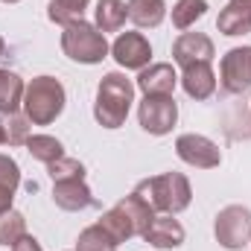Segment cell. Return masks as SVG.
<instances>
[{
	"label": "cell",
	"instance_id": "ffe728a7",
	"mask_svg": "<svg viewBox=\"0 0 251 251\" xmlns=\"http://www.w3.org/2000/svg\"><path fill=\"white\" fill-rule=\"evenodd\" d=\"M24 146H26V152H29L35 161H41V164H53V161L64 158V146L56 137H50V134H29Z\"/></svg>",
	"mask_w": 251,
	"mask_h": 251
},
{
	"label": "cell",
	"instance_id": "3957f363",
	"mask_svg": "<svg viewBox=\"0 0 251 251\" xmlns=\"http://www.w3.org/2000/svg\"><path fill=\"white\" fill-rule=\"evenodd\" d=\"M134 193L140 199H146L155 210L161 213H181L187 210L190 201H193V190H190V181L187 176L181 173H164V176H155V178H146L140 181Z\"/></svg>",
	"mask_w": 251,
	"mask_h": 251
},
{
	"label": "cell",
	"instance_id": "d6986e66",
	"mask_svg": "<svg viewBox=\"0 0 251 251\" xmlns=\"http://www.w3.org/2000/svg\"><path fill=\"white\" fill-rule=\"evenodd\" d=\"M128 18V6L123 0H97V29L100 32H120Z\"/></svg>",
	"mask_w": 251,
	"mask_h": 251
},
{
	"label": "cell",
	"instance_id": "7402d4cb",
	"mask_svg": "<svg viewBox=\"0 0 251 251\" xmlns=\"http://www.w3.org/2000/svg\"><path fill=\"white\" fill-rule=\"evenodd\" d=\"M97 225H100V228H102V231H105V234H108V237L117 243V246H123L126 240H131V237H134V228H131V222L126 219V213L117 207V204H114L108 213H102V219H100Z\"/></svg>",
	"mask_w": 251,
	"mask_h": 251
},
{
	"label": "cell",
	"instance_id": "5b68a950",
	"mask_svg": "<svg viewBox=\"0 0 251 251\" xmlns=\"http://www.w3.org/2000/svg\"><path fill=\"white\" fill-rule=\"evenodd\" d=\"M213 234L216 243L228 251H237L243 246H249L251 240V210L243 204H228L216 213L213 222Z\"/></svg>",
	"mask_w": 251,
	"mask_h": 251
},
{
	"label": "cell",
	"instance_id": "9a60e30c",
	"mask_svg": "<svg viewBox=\"0 0 251 251\" xmlns=\"http://www.w3.org/2000/svg\"><path fill=\"white\" fill-rule=\"evenodd\" d=\"M181 85H184L187 97H193V100H207L216 91V73H213V67L207 62L190 64V67H184V73H181Z\"/></svg>",
	"mask_w": 251,
	"mask_h": 251
},
{
	"label": "cell",
	"instance_id": "e0dca14e",
	"mask_svg": "<svg viewBox=\"0 0 251 251\" xmlns=\"http://www.w3.org/2000/svg\"><path fill=\"white\" fill-rule=\"evenodd\" d=\"M24 79L15 70H0V114H18L24 105Z\"/></svg>",
	"mask_w": 251,
	"mask_h": 251
},
{
	"label": "cell",
	"instance_id": "4316f807",
	"mask_svg": "<svg viewBox=\"0 0 251 251\" xmlns=\"http://www.w3.org/2000/svg\"><path fill=\"white\" fill-rule=\"evenodd\" d=\"M6 143H12V146H21V143H26V137H29V120L26 117H21V114H6Z\"/></svg>",
	"mask_w": 251,
	"mask_h": 251
},
{
	"label": "cell",
	"instance_id": "2e32d148",
	"mask_svg": "<svg viewBox=\"0 0 251 251\" xmlns=\"http://www.w3.org/2000/svg\"><path fill=\"white\" fill-rule=\"evenodd\" d=\"M117 207L126 213V219L131 222V228H134V237H143L146 231H149V225H152V219L158 216L155 213V207L146 201V199H140L137 193H131V196H126L117 201Z\"/></svg>",
	"mask_w": 251,
	"mask_h": 251
},
{
	"label": "cell",
	"instance_id": "52a82bcc",
	"mask_svg": "<svg viewBox=\"0 0 251 251\" xmlns=\"http://www.w3.org/2000/svg\"><path fill=\"white\" fill-rule=\"evenodd\" d=\"M176 152H178V158H181L184 164L199 167V170H213V167L222 164V152H219V146H216L210 137L196 134V131L181 134V137L176 140Z\"/></svg>",
	"mask_w": 251,
	"mask_h": 251
},
{
	"label": "cell",
	"instance_id": "83f0119b",
	"mask_svg": "<svg viewBox=\"0 0 251 251\" xmlns=\"http://www.w3.org/2000/svg\"><path fill=\"white\" fill-rule=\"evenodd\" d=\"M0 184L9 190H15L21 184V170H18V164L9 155H0Z\"/></svg>",
	"mask_w": 251,
	"mask_h": 251
},
{
	"label": "cell",
	"instance_id": "5bb4252c",
	"mask_svg": "<svg viewBox=\"0 0 251 251\" xmlns=\"http://www.w3.org/2000/svg\"><path fill=\"white\" fill-rule=\"evenodd\" d=\"M178 85V76L173 70V64L167 62H158V64H149L140 70L137 76V88L149 97V94H173Z\"/></svg>",
	"mask_w": 251,
	"mask_h": 251
},
{
	"label": "cell",
	"instance_id": "f1b7e54d",
	"mask_svg": "<svg viewBox=\"0 0 251 251\" xmlns=\"http://www.w3.org/2000/svg\"><path fill=\"white\" fill-rule=\"evenodd\" d=\"M12 251H41V243L35 240V237H29V234H24L15 246H12Z\"/></svg>",
	"mask_w": 251,
	"mask_h": 251
},
{
	"label": "cell",
	"instance_id": "7c38bea8",
	"mask_svg": "<svg viewBox=\"0 0 251 251\" xmlns=\"http://www.w3.org/2000/svg\"><path fill=\"white\" fill-rule=\"evenodd\" d=\"M53 201L62 210H85L94 204V196L85 184V178H67V181H53Z\"/></svg>",
	"mask_w": 251,
	"mask_h": 251
},
{
	"label": "cell",
	"instance_id": "30bf717a",
	"mask_svg": "<svg viewBox=\"0 0 251 251\" xmlns=\"http://www.w3.org/2000/svg\"><path fill=\"white\" fill-rule=\"evenodd\" d=\"M216 56V47L213 41L204 35V32H181L173 44V59L181 64V67H190V64H201Z\"/></svg>",
	"mask_w": 251,
	"mask_h": 251
},
{
	"label": "cell",
	"instance_id": "44dd1931",
	"mask_svg": "<svg viewBox=\"0 0 251 251\" xmlns=\"http://www.w3.org/2000/svg\"><path fill=\"white\" fill-rule=\"evenodd\" d=\"M88 3H91V0H50V6H47V18H50L53 24L70 26V24L82 21Z\"/></svg>",
	"mask_w": 251,
	"mask_h": 251
},
{
	"label": "cell",
	"instance_id": "4fadbf2b",
	"mask_svg": "<svg viewBox=\"0 0 251 251\" xmlns=\"http://www.w3.org/2000/svg\"><path fill=\"white\" fill-rule=\"evenodd\" d=\"M216 26L222 35H249L251 32V0H228V6L219 12Z\"/></svg>",
	"mask_w": 251,
	"mask_h": 251
},
{
	"label": "cell",
	"instance_id": "7a4b0ae2",
	"mask_svg": "<svg viewBox=\"0 0 251 251\" xmlns=\"http://www.w3.org/2000/svg\"><path fill=\"white\" fill-rule=\"evenodd\" d=\"M67 94L56 76H35L24 91V117L32 126H50L64 111Z\"/></svg>",
	"mask_w": 251,
	"mask_h": 251
},
{
	"label": "cell",
	"instance_id": "1f68e13d",
	"mask_svg": "<svg viewBox=\"0 0 251 251\" xmlns=\"http://www.w3.org/2000/svg\"><path fill=\"white\" fill-rule=\"evenodd\" d=\"M3 53H6V44H3V38H0V59H3Z\"/></svg>",
	"mask_w": 251,
	"mask_h": 251
},
{
	"label": "cell",
	"instance_id": "8992f818",
	"mask_svg": "<svg viewBox=\"0 0 251 251\" xmlns=\"http://www.w3.org/2000/svg\"><path fill=\"white\" fill-rule=\"evenodd\" d=\"M137 120L143 126V131L149 134H170L173 126L178 120V105L170 94H149L143 97L140 108H137Z\"/></svg>",
	"mask_w": 251,
	"mask_h": 251
},
{
	"label": "cell",
	"instance_id": "cb8c5ba5",
	"mask_svg": "<svg viewBox=\"0 0 251 251\" xmlns=\"http://www.w3.org/2000/svg\"><path fill=\"white\" fill-rule=\"evenodd\" d=\"M26 234V216L18 210L0 213V246H15Z\"/></svg>",
	"mask_w": 251,
	"mask_h": 251
},
{
	"label": "cell",
	"instance_id": "4dcf8cb0",
	"mask_svg": "<svg viewBox=\"0 0 251 251\" xmlns=\"http://www.w3.org/2000/svg\"><path fill=\"white\" fill-rule=\"evenodd\" d=\"M0 143H6V126H3V120H0Z\"/></svg>",
	"mask_w": 251,
	"mask_h": 251
},
{
	"label": "cell",
	"instance_id": "ac0fdd59",
	"mask_svg": "<svg viewBox=\"0 0 251 251\" xmlns=\"http://www.w3.org/2000/svg\"><path fill=\"white\" fill-rule=\"evenodd\" d=\"M128 21H134L143 29H152L164 21L167 15V3L164 0H128Z\"/></svg>",
	"mask_w": 251,
	"mask_h": 251
},
{
	"label": "cell",
	"instance_id": "8fae6325",
	"mask_svg": "<svg viewBox=\"0 0 251 251\" xmlns=\"http://www.w3.org/2000/svg\"><path fill=\"white\" fill-rule=\"evenodd\" d=\"M143 240L155 249H178L184 243V225L178 219H173V213H161V216L152 219Z\"/></svg>",
	"mask_w": 251,
	"mask_h": 251
},
{
	"label": "cell",
	"instance_id": "9c48e42d",
	"mask_svg": "<svg viewBox=\"0 0 251 251\" xmlns=\"http://www.w3.org/2000/svg\"><path fill=\"white\" fill-rule=\"evenodd\" d=\"M111 56L126 70H143L149 64V59H152V47H149V41L140 32H123L111 44Z\"/></svg>",
	"mask_w": 251,
	"mask_h": 251
},
{
	"label": "cell",
	"instance_id": "d4e9b609",
	"mask_svg": "<svg viewBox=\"0 0 251 251\" xmlns=\"http://www.w3.org/2000/svg\"><path fill=\"white\" fill-rule=\"evenodd\" d=\"M76 251H117V243L100 228V225H91L79 234L76 240Z\"/></svg>",
	"mask_w": 251,
	"mask_h": 251
},
{
	"label": "cell",
	"instance_id": "f546056e",
	"mask_svg": "<svg viewBox=\"0 0 251 251\" xmlns=\"http://www.w3.org/2000/svg\"><path fill=\"white\" fill-rule=\"evenodd\" d=\"M12 199H15V190H9V187L0 184V213L12 210Z\"/></svg>",
	"mask_w": 251,
	"mask_h": 251
},
{
	"label": "cell",
	"instance_id": "277c9868",
	"mask_svg": "<svg viewBox=\"0 0 251 251\" xmlns=\"http://www.w3.org/2000/svg\"><path fill=\"white\" fill-rule=\"evenodd\" d=\"M62 50L67 59L79 64H100L108 56V41H105V32H100L94 24L76 21V24L64 26Z\"/></svg>",
	"mask_w": 251,
	"mask_h": 251
},
{
	"label": "cell",
	"instance_id": "6da1fadb",
	"mask_svg": "<svg viewBox=\"0 0 251 251\" xmlns=\"http://www.w3.org/2000/svg\"><path fill=\"white\" fill-rule=\"evenodd\" d=\"M134 102V85L123 73H105L97 88L94 117L102 128H120L128 117V108Z\"/></svg>",
	"mask_w": 251,
	"mask_h": 251
},
{
	"label": "cell",
	"instance_id": "603a6c76",
	"mask_svg": "<svg viewBox=\"0 0 251 251\" xmlns=\"http://www.w3.org/2000/svg\"><path fill=\"white\" fill-rule=\"evenodd\" d=\"M207 12V0H178L173 6V24L178 29H190L199 18H204Z\"/></svg>",
	"mask_w": 251,
	"mask_h": 251
},
{
	"label": "cell",
	"instance_id": "484cf974",
	"mask_svg": "<svg viewBox=\"0 0 251 251\" xmlns=\"http://www.w3.org/2000/svg\"><path fill=\"white\" fill-rule=\"evenodd\" d=\"M47 173H50V178L53 181H67V178H85V167H82V161H76V158H59V161H53V164H47Z\"/></svg>",
	"mask_w": 251,
	"mask_h": 251
},
{
	"label": "cell",
	"instance_id": "ba28073f",
	"mask_svg": "<svg viewBox=\"0 0 251 251\" xmlns=\"http://www.w3.org/2000/svg\"><path fill=\"white\" fill-rule=\"evenodd\" d=\"M222 88L228 94H246L251 88V47H234L222 56Z\"/></svg>",
	"mask_w": 251,
	"mask_h": 251
},
{
	"label": "cell",
	"instance_id": "d6a6232c",
	"mask_svg": "<svg viewBox=\"0 0 251 251\" xmlns=\"http://www.w3.org/2000/svg\"><path fill=\"white\" fill-rule=\"evenodd\" d=\"M3 3H18V0H3Z\"/></svg>",
	"mask_w": 251,
	"mask_h": 251
}]
</instances>
